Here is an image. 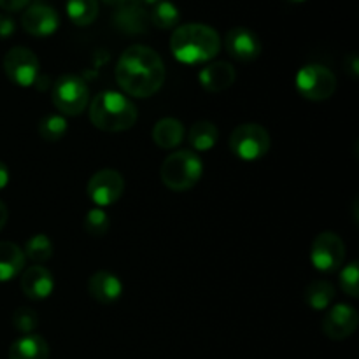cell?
Masks as SVG:
<instances>
[{"instance_id":"e0dca14e","label":"cell","mask_w":359,"mask_h":359,"mask_svg":"<svg viewBox=\"0 0 359 359\" xmlns=\"http://www.w3.org/2000/svg\"><path fill=\"white\" fill-rule=\"evenodd\" d=\"M235 77H237V74H235L233 65H230L228 62L210 63L198 74L202 88L210 93H219V91L228 90L235 83Z\"/></svg>"},{"instance_id":"d6986e66","label":"cell","mask_w":359,"mask_h":359,"mask_svg":"<svg viewBox=\"0 0 359 359\" xmlns=\"http://www.w3.org/2000/svg\"><path fill=\"white\" fill-rule=\"evenodd\" d=\"M9 359H49V346L41 335H23L11 346Z\"/></svg>"},{"instance_id":"9a60e30c","label":"cell","mask_w":359,"mask_h":359,"mask_svg":"<svg viewBox=\"0 0 359 359\" xmlns=\"http://www.w3.org/2000/svg\"><path fill=\"white\" fill-rule=\"evenodd\" d=\"M88 291L91 297L102 305H111L118 302L123 294V283L119 280L118 276L107 272V270H100V272L93 273L88 283Z\"/></svg>"},{"instance_id":"7402d4cb","label":"cell","mask_w":359,"mask_h":359,"mask_svg":"<svg viewBox=\"0 0 359 359\" xmlns=\"http://www.w3.org/2000/svg\"><path fill=\"white\" fill-rule=\"evenodd\" d=\"M304 298L312 311H325L335 298V287L330 280H312L305 287Z\"/></svg>"},{"instance_id":"4fadbf2b","label":"cell","mask_w":359,"mask_h":359,"mask_svg":"<svg viewBox=\"0 0 359 359\" xmlns=\"http://www.w3.org/2000/svg\"><path fill=\"white\" fill-rule=\"evenodd\" d=\"M226 51L238 62H255L262 55V41L252 30L237 27L226 34Z\"/></svg>"},{"instance_id":"484cf974","label":"cell","mask_w":359,"mask_h":359,"mask_svg":"<svg viewBox=\"0 0 359 359\" xmlns=\"http://www.w3.org/2000/svg\"><path fill=\"white\" fill-rule=\"evenodd\" d=\"M69 123H67L65 116L62 114H48L41 119L37 130L39 135L46 140V142H58L65 137Z\"/></svg>"},{"instance_id":"ffe728a7","label":"cell","mask_w":359,"mask_h":359,"mask_svg":"<svg viewBox=\"0 0 359 359\" xmlns=\"http://www.w3.org/2000/svg\"><path fill=\"white\" fill-rule=\"evenodd\" d=\"M184 139V125L175 118H163L153 128V140L161 149H174Z\"/></svg>"},{"instance_id":"603a6c76","label":"cell","mask_w":359,"mask_h":359,"mask_svg":"<svg viewBox=\"0 0 359 359\" xmlns=\"http://www.w3.org/2000/svg\"><path fill=\"white\" fill-rule=\"evenodd\" d=\"M98 0H69L67 2V14L69 20L77 27H88L98 18Z\"/></svg>"},{"instance_id":"7c38bea8","label":"cell","mask_w":359,"mask_h":359,"mask_svg":"<svg viewBox=\"0 0 359 359\" xmlns=\"http://www.w3.org/2000/svg\"><path fill=\"white\" fill-rule=\"evenodd\" d=\"M359 323L358 311L353 305L337 304L323 319V332L332 340H346L356 332Z\"/></svg>"},{"instance_id":"3957f363","label":"cell","mask_w":359,"mask_h":359,"mask_svg":"<svg viewBox=\"0 0 359 359\" xmlns=\"http://www.w3.org/2000/svg\"><path fill=\"white\" fill-rule=\"evenodd\" d=\"M90 121L102 132H126L137 123V107L119 91H102L90 104Z\"/></svg>"},{"instance_id":"8fae6325","label":"cell","mask_w":359,"mask_h":359,"mask_svg":"<svg viewBox=\"0 0 359 359\" xmlns=\"http://www.w3.org/2000/svg\"><path fill=\"white\" fill-rule=\"evenodd\" d=\"M21 25L27 34L34 37H49L60 27V16L55 7L44 2H35L25 9Z\"/></svg>"},{"instance_id":"e575fe53","label":"cell","mask_w":359,"mask_h":359,"mask_svg":"<svg viewBox=\"0 0 359 359\" xmlns=\"http://www.w3.org/2000/svg\"><path fill=\"white\" fill-rule=\"evenodd\" d=\"M142 4H149V6H154V4H158L160 0H140Z\"/></svg>"},{"instance_id":"9c48e42d","label":"cell","mask_w":359,"mask_h":359,"mask_svg":"<svg viewBox=\"0 0 359 359\" xmlns=\"http://www.w3.org/2000/svg\"><path fill=\"white\" fill-rule=\"evenodd\" d=\"M39 70H41V63H39L37 55L28 48L16 46L4 56V72L18 86L27 88L37 83Z\"/></svg>"},{"instance_id":"f1b7e54d","label":"cell","mask_w":359,"mask_h":359,"mask_svg":"<svg viewBox=\"0 0 359 359\" xmlns=\"http://www.w3.org/2000/svg\"><path fill=\"white\" fill-rule=\"evenodd\" d=\"M340 287L349 297H359V269L356 262L349 263V265H346V269H342V272H340Z\"/></svg>"},{"instance_id":"83f0119b","label":"cell","mask_w":359,"mask_h":359,"mask_svg":"<svg viewBox=\"0 0 359 359\" xmlns=\"http://www.w3.org/2000/svg\"><path fill=\"white\" fill-rule=\"evenodd\" d=\"M13 326L23 335H30L39 326V314L30 307H20L13 314Z\"/></svg>"},{"instance_id":"d590c367","label":"cell","mask_w":359,"mask_h":359,"mask_svg":"<svg viewBox=\"0 0 359 359\" xmlns=\"http://www.w3.org/2000/svg\"><path fill=\"white\" fill-rule=\"evenodd\" d=\"M102 2L109 4V6H116V0H102Z\"/></svg>"},{"instance_id":"8d00e7d4","label":"cell","mask_w":359,"mask_h":359,"mask_svg":"<svg viewBox=\"0 0 359 359\" xmlns=\"http://www.w3.org/2000/svg\"><path fill=\"white\" fill-rule=\"evenodd\" d=\"M287 2H305V0H287Z\"/></svg>"},{"instance_id":"4dcf8cb0","label":"cell","mask_w":359,"mask_h":359,"mask_svg":"<svg viewBox=\"0 0 359 359\" xmlns=\"http://www.w3.org/2000/svg\"><path fill=\"white\" fill-rule=\"evenodd\" d=\"M30 6V0H0V9L7 13H18L21 9H27Z\"/></svg>"},{"instance_id":"cb8c5ba5","label":"cell","mask_w":359,"mask_h":359,"mask_svg":"<svg viewBox=\"0 0 359 359\" xmlns=\"http://www.w3.org/2000/svg\"><path fill=\"white\" fill-rule=\"evenodd\" d=\"M53 249L55 248H53L51 238L44 233H37L28 238L27 244H25L23 255L34 265H42V263H46L53 256Z\"/></svg>"},{"instance_id":"5bb4252c","label":"cell","mask_w":359,"mask_h":359,"mask_svg":"<svg viewBox=\"0 0 359 359\" xmlns=\"http://www.w3.org/2000/svg\"><path fill=\"white\" fill-rule=\"evenodd\" d=\"M55 290V277L46 266L32 265L21 273V291L30 300H44Z\"/></svg>"},{"instance_id":"277c9868","label":"cell","mask_w":359,"mask_h":359,"mask_svg":"<svg viewBox=\"0 0 359 359\" xmlns=\"http://www.w3.org/2000/svg\"><path fill=\"white\" fill-rule=\"evenodd\" d=\"M203 161L198 153L193 151H177L168 154L161 163V182L172 191H188L202 179Z\"/></svg>"},{"instance_id":"2e32d148","label":"cell","mask_w":359,"mask_h":359,"mask_svg":"<svg viewBox=\"0 0 359 359\" xmlns=\"http://www.w3.org/2000/svg\"><path fill=\"white\" fill-rule=\"evenodd\" d=\"M114 25L118 30L125 32L126 35H142L147 32L149 14L146 13L142 4L118 6L114 14Z\"/></svg>"},{"instance_id":"d4e9b609","label":"cell","mask_w":359,"mask_h":359,"mask_svg":"<svg viewBox=\"0 0 359 359\" xmlns=\"http://www.w3.org/2000/svg\"><path fill=\"white\" fill-rule=\"evenodd\" d=\"M179 18H181L179 9L168 0H160L158 4H154L149 14L151 23L161 30H170V28L177 27Z\"/></svg>"},{"instance_id":"5b68a950","label":"cell","mask_w":359,"mask_h":359,"mask_svg":"<svg viewBox=\"0 0 359 359\" xmlns=\"http://www.w3.org/2000/svg\"><path fill=\"white\" fill-rule=\"evenodd\" d=\"M51 100L63 116H79L90 105V90L81 77L67 74L53 84Z\"/></svg>"},{"instance_id":"6da1fadb","label":"cell","mask_w":359,"mask_h":359,"mask_svg":"<svg viewBox=\"0 0 359 359\" xmlns=\"http://www.w3.org/2000/svg\"><path fill=\"white\" fill-rule=\"evenodd\" d=\"M116 83L130 97H153L165 83L163 60L147 46H130L116 63Z\"/></svg>"},{"instance_id":"8992f818","label":"cell","mask_w":359,"mask_h":359,"mask_svg":"<svg viewBox=\"0 0 359 359\" xmlns=\"http://www.w3.org/2000/svg\"><path fill=\"white\" fill-rule=\"evenodd\" d=\"M230 149L244 161L262 160L270 151V135L265 126L258 123L238 125L230 135Z\"/></svg>"},{"instance_id":"44dd1931","label":"cell","mask_w":359,"mask_h":359,"mask_svg":"<svg viewBox=\"0 0 359 359\" xmlns=\"http://www.w3.org/2000/svg\"><path fill=\"white\" fill-rule=\"evenodd\" d=\"M219 139V130L212 121H196L189 128L188 140L196 153H205L216 146Z\"/></svg>"},{"instance_id":"836d02e7","label":"cell","mask_w":359,"mask_h":359,"mask_svg":"<svg viewBox=\"0 0 359 359\" xmlns=\"http://www.w3.org/2000/svg\"><path fill=\"white\" fill-rule=\"evenodd\" d=\"M7 217H9V210H7L6 203H4L2 200H0V231H2V228L6 226Z\"/></svg>"},{"instance_id":"ba28073f","label":"cell","mask_w":359,"mask_h":359,"mask_svg":"<svg viewBox=\"0 0 359 359\" xmlns=\"http://www.w3.org/2000/svg\"><path fill=\"white\" fill-rule=\"evenodd\" d=\"M311 262L316 270L325 273L337 272L346 262V244L335 231H323L314 238Z\"/></svg>"},{"instance_id":"1f68e13d","label":"cell","mask_w":359,"mask_h":359,"mask_svg":"<svg viewBox=\"0 0 359 359\" xmlns=\"http://www.w3.org/2000/svg\"><path fill=\"white\" fill-rule=\"evenodd\" d=\"M346 67H347V70H349L351 72V76L353 77H358V74H359V70H358V56L356 55H349V58L346 60Z\"/></svg>"},{"instance_id":"f546056e","label":"cell","mask_w":359,"mask_h":359,"mask_svg":"<svg viewBox=\"0 0 359 359\" xmlns=\"http://www.w3.org/2000/svg\"><path fill=\"white\" fill-rule=\"evenodd\" d=\"M16 32V23L9 14H0V39H7Z\"/></svg>"},{"instance_id":"d6a6232c","label":"cell","mask_w":359,"mask_h":359,"mask_svg":"<svg viewBox=\"0 0 359 359\" xmlns=\"http://www.w3.org/2000/svg\"><path fill=\"white\" fill-rule=\"evenodd\" d=\"M9 177H11L9 168H7L6 163L0 161V189H4L7 184H9Z\"/></svg>"},{"instance_id":"52a82bcc","label":"cell","mask_w":359,"mask_h":359,"mask_svg":"<svg viewBox=\"0 0 359 359\" xmlns=\"http://www.w3.org/2000/svg\"><path fill=\"white\" fill-rule=\"evenodd\" d=\"M297 90L307 100H328L337 90V77L328 67L311 63V65H305L298 70Z\"/></svg>"},{"instance_id":"4316f807","label":"cell","mask_w":359,"mask_h":359,"mask_svg":"<svg viewBox=\"0 0 359 359\" xmlns=\"http://www.w3.org/2000/svg\"><path fill=\"white\" fill-rule=\"evenodd\" d=\"M111 228V219H109V214L105 212L100 207H95L84 217V230L91 237H102L105 235Z\"/></svg>"},{"instance_id":"30bf717a","label":"cell","mask_w":359,"mask_h":359,"mask_svg":"<svg viewBox=\"0 0 359 359\" xmlns=\"http://www.w3.org/2000/svg\"><path fill=\"white\" fill-rule=\"evenodd\" d=\"M125 191V179L112 168H104L91 175L88 182V196L97 207H109L118 202Z\"/></svg>"},{"instance_id":"ac0fdd59","label":"cell","mask_w":359,"mask_h":359,"mask_svg":"<svg viewBox=\"0 0 359 359\" xmlns=\"http://www.w3.org/2000/svg\"><path fill=\"white\" fill-rule=\"evenodd\" d=\"M27 258L23 249L13 242H0V283L14 279L25 269Z\"/></svg>"},{"instance_id":"7a4b0ae2","label":"cell","mask_w":359,"mask_h":359,"mask_svg":"<svg viewBox=\"0 0 359 359\" xmlns=\"http://www.w3.org/2000/svg\"><path fill=\"white\" fill-rule=\"evenodd\" d=\"M221 48L219 34L209 25L188 23L177 27L170 37V51L186 65H198L216 58Z\"/></svg>"}]
</instances>
